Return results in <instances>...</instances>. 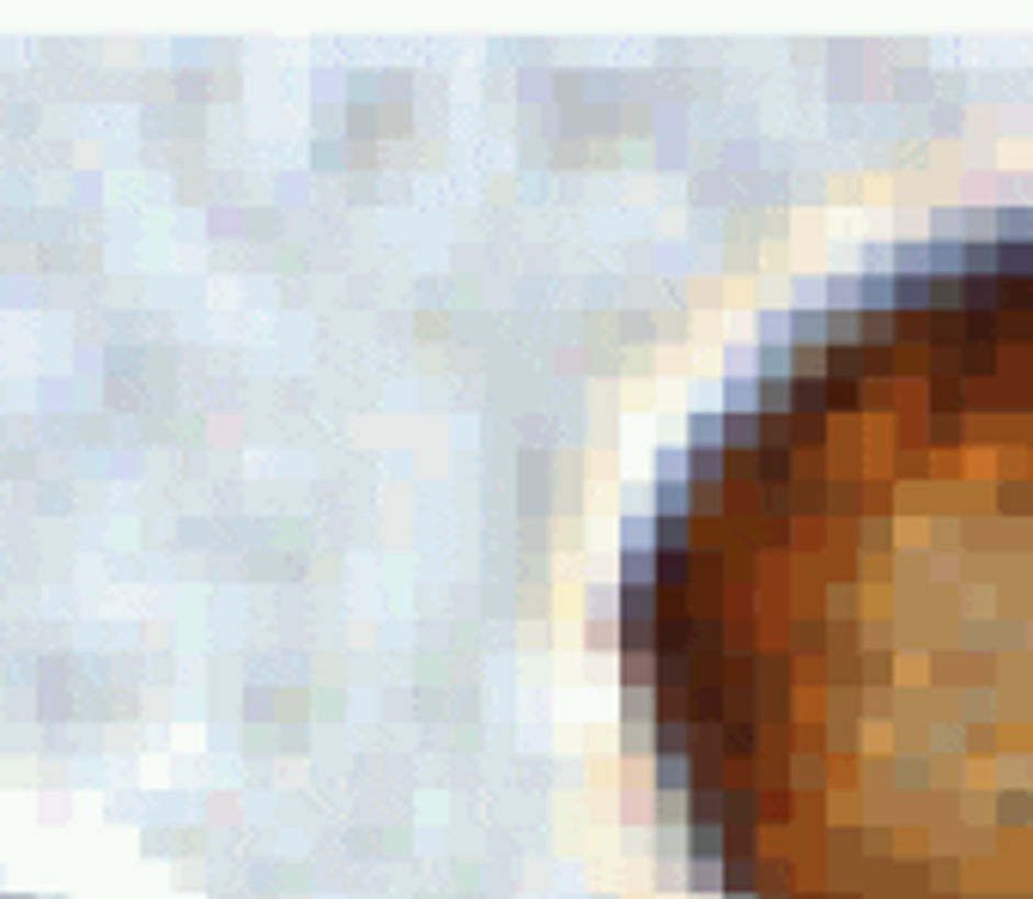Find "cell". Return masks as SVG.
<instances>
[{"label":"cell","mask_w":1033,"mask_h":899,"mask_svg":"<svg viewBox=\"0 0 1033 899\" xmlns=\"http://www.w3.org/2000/svg\"><path fill=\"white\" fill-rule=\"evenodd\" d=\"M936 560L961 602L772 414L730 419L699 493L754 510L785 632L663 639L687 651L699 735L790 717L815 730L730 748L772 766L723 796H857L815 845L851 851L833 899H1033V268L918 280L785 378Z\"/></svg>","instance_id":"1"}]
</instances>
